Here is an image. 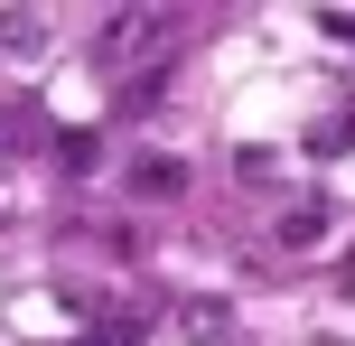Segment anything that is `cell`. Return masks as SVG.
Segmentation results:
<instances>
[{
	"label": "cell",
	"mask_w": 355,
	"mask_h": 346,
	"mask_svg": "<svg viewBox=\"0 0 355 346\" xmlns=\"http://www.w3.org/2000/svg\"><path fill=\"white\" fill-rule=\"evenodd\" d=\"M159 47H168V10H112L103 28H94V56L103 66H159Z\"/></svg>",
	"instance_id": "6da1fadb"
},
{
	"label": "cell",
	"mask_w": 355,
	"mask_h": 346,
	"mask_svg": "<svg viewBox=\"0 0 355 346\" xmlns=\"http://www.w3.org/2000/svg\"><path fill=\"white\" fill-rule=\"evenodd\" d=\"M271 234H281V243H290V253H309V243H318V234H327V206H318V197H300V206H290V216H281V225H271Z\"/></svg>",
	"instance_id": "7a4b0ae2"
},
{
	"label": "cell",
	"mask_w": 355,
	"mask_h": 346,
	"mask_svg": "<svg viewBox=\"0 0 355 346\" xmlns=\"http://www.w3.org/2000/svg\"><path fill=\"white\" fill-rule=\"evenodd\" d=\"M187 187V159H131V197H178Z\"/></svg>",
	"instance_id": "3957f363"
},
{
	"label": "cell",
	"mask_w": 355,
	"mask_h": 346,
	"mask_svg": "<svg viewBox=\"0 0 355 346\" xmlns=\"http://www.w3.org/2000/svg\"><path fill=\"white\" fill-rule=\"evenodd\" d=\"M47 159L66 168V178H85V168L103 159V141H94V131H56V141H47Z\"/></svg>",
	"instance_id": "277c9868"
},
{
	"label": "cell",
	"mask_w": 355,
	"mask_h": 346,
	"mask_svg": "<svg viewBox=\"0 0 355 346\" xmlns=\"http://www.w3.org/2000/svg\"><path fill=\"white\" fill-rule=\"evenodd\" d=\"M0 122H10V112H0Z\"/></svg>",
	"instance_id": "5b68a950"
}]
</instances>
